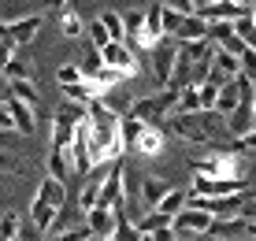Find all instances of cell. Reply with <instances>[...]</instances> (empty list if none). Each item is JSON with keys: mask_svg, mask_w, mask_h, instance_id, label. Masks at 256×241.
<instances>
[{"mask_svg": "<svg viewBox=\"0 0 256 241\" xmlns=\"http://www.w3.org/2000/svg\"><path fill=\"white\" fill-rule=\"evenodd\" d=\"M78 82H86L78 64H64V67L56 70V86H60V89H70V86H78Z\"/></svg>", "mask_w": 256, "mask_h": 241, "instance_id": "obj_26", "label": "cell"}, {"mask_svg": "<svg viewBox=\"0 0 256 241\" xmlns=\"http://www.w3.org/2000/svg\"><path fill=\"white\" fill-rule=\"evenodd\" d=\"M186 204H190V190H171V193L160 200V208H152V212H164L167 219H174V216H182V212H186Z\"/></svg>", "mask_w": 256, "mask_h": 241, "instance_id": "obj_20", "label": "cell"}, {"mask_svg": "<svg viewBox=\"0 0 256 241\" xmlns=\"http://www.w3.org/2000/svg\"><path fill=\"white\" fill-rule=\"evenodd\" d=\"M212 226H216V219H212L208 212L193 208V204H186L182 216H174V234H186V238H208Z\"/></svg>", "mask_w": 256, "mask_h": 241, "instance_id": "obj_9", "label": "cell"}, {"mask_svg": "<svg viewBox=\"0 0 256 241\" xmlns=\"http://www.w3.org/2000/svg\"><path fill=\"white\" fill-rule=\"evenodd\" d=\"M171 226H174V219H167L164 212H145V216L138 219V230L145 238H156L160 230H171Z\"/></svg>", "mask_w": 256, "mask_h": 241, "instance_id": "obj_19", "label": "cell"}, {"mask_svg": "<svg viewBox=\"0 0 256 241\" xmlns=\"http://www.w3.org/2000/svg\"><path fill=\"white\" fill-rule=\"evenodd\" d=\"M234 38L242 41L249 52H256V22H252V15H245V19L234 22Z\"/></svg>", "mask_w": 256, "mask_h": 241, "instance_id": "obj_23", "label": "cell"}, {"mask_svg": "<svg viewBox=\"0 0 256 241\" xmlns=\"http://www.w3.org/2000/svg\"><path fill=\"white\" fill-rule=\"evenodd\" d=\"M96 19H100V26L108 30L112 41H126V22H122V12H112V8H108V12H100Z\"/></svg>", "mask_w": 256, "mask_h": 241, "instance_id": "obj_21", "label": "cell"}, {"mask_svg": "<svg viewBox=\"0 0 256 241\" xmlns=\"http://www.w3.org/2000/svg\"><path fill=\"white\" fill-rule=\"evenodd\" d=\"M245 238L256 241V219H249V226H245Z\"/></svg>", "mask_w": 256, "mask_h": 241, "instance_id": "obj_33", "label": "cell"}, {"mask_svg": "<svg viewBox=\"0 0 256 241\" xmlns=\"http://www.w3.org/2000/svg\"><path fill=\"white\" fill-rule=\"evenodd\" d=\"M190 167H193L197 178H226V182H245V174H249V167L234 152H216V148H208L204 156L190 160Z\"/></svg>", "mask_w": 256, "mask_h": 241, "instance_id": "obj_3", "label": "cell"}, {"mask_svg": "<svg viewBox=\"0 0 256 241\" xmlns=\"http://www.w3.org/2000/svg\"><path fill=\"white\" fill-rule=\"evenodd\" d=\"M30 74H34V64H30V60H22V56H15L12 64H8V70H4L8 82H30Z\"/></svg>", "mask_w": 256, "mask_h": 241, "instance_id": "obj_24", "label": "cell"}, {"mask_svg": "<svg viewBox=\"0 0 256 241\" xmlns=\"http://www.w3.org/2000/svg\"><path fill=\"white\" fill-rule=\"evenodd\" d=\"M45 26V15L41 12H30V15H19V19L8 22V41L15 44V48H26L34 38H38V30Z\"/></svg>", "mask_w": 256, "mask_h": 241, "instance_id": "obj_10", "label": "cell"}, {"mask_svg": "<svg viewBox=\"0 0 256 241\" xmlns=\"http://www.w3.org/2000/svg\"><path fill=\"white\" fill-rule=\"evenodd\" d=\"M48 241H93V234H90V226H74V230H64V234H56V238H48Z\"/></svg>", "mask_w": 256, "mask_h": 241, "instance_id": "obj_28", "label": "cell"}, {"mask_svg": "<svg viewBox=\"0 0 256 241\" xmlns=\"http://www.w3.org/2000/svg\"><path fill=\"white\" fill-rule=\"evenodd\" d=\"M56 15H60V30H64L67 38H82V34H86V22L78 19V12H74L70 4H60Z\"/></svg>", "mask_w": 256, "mask_h": 241, "instance_id": "obj_18", "label": "cell"}, {"mask_svg": "<svg viewBox=\"0 0 256 241\" xmlns=\"http://www.w3.org/2000/svg\"><path fill=\"white\" fill-rule=\"evenodd\" d=\"M238 104H242V78H234V82H226L223 89H219L216 108H212V112H219L226 122H230V115L238 112Z\"/></svg>", "mask_w": 256, "mask_h": 241, "instance_id": "obj_15", "label": "cell"}, {"mask_svg": "<svg viewBox=\"0 0 256 241\" xmlns=\"http://www.w3.org/2000/svg\"><path fill=\"white\" fill-rule=\"evenodd\" d=\"M252 22H256V4H252Z\"/></svg>", "mask_w": 256, "mask_h": 241, "instance_id": "obj_35", "label": "cell"}, {"mask_svg": "<svg viewBox=\"0 0 256 241\" xmlns=\"http://www.w3.org/2000/svg\"><path fill=\"white\" fill-rule=\"evenodd\" d=\"M252 130H256V115H252Z\"/></svg>", "mask_w": 256, "mask_h": 241, "instance_id": "obj_37", "label": "cell"}, {"mask_svg": "<svg viewBox=\"0 0 256 241\" xmlns=\"http://www.w3.org/2000/svg\"><path fill=\"white\" fill-rule=\"evenodd\" d=\"M174 64H178V41L164 38V41L152 48V74H156V86H160V89H171Z\"/></svg>", "mask_w": 256, "mask_h": 241, "instance_id": "obj_7", "label": "cell"}, {"mask_svg": "<svg viewBox=\"0 0 256 241\" xmlns=\"http://www.w3.org/2000/svg\"><path fill=\"white\" fill-rule=\"evenodd\" d=\"M119 134H122V145L134 148V145H138V138L145 134V122H138L134 115H126V119H119Z\"/></svg>", "mask_w": 256, "mask_h": 241, "instance_id": "obj_25", "label": "cell"}, {"mask_svg": "<svg viewBox=\"0 0 256 241\" xmlns=\"http://www.w3.org/2000/svg\"><path fill=\"white\" fill-rule=\"evenodd\" d=\"M174 104H178V93H174V89H160V93H152V96H134L130 115H134L138 122H145V126H156V122H167L174 115Z\"/></svg>", "mask_w": 256, "mask_h": 241, "instance_id": "obj_4", "label": "cell"}, {"mask_svg": "<svg viewBox=\"0 0 256 241\" xmlns=\"http://www.w3.org/2000/svg\"><path fill=\"white\" fill-rule=\"evenodd\" d=\"M45 171H48V178H56V182L67 186V174L74 171V167H70V152H64V148H48Z\"/></svg>", "mask_w": 256, "mask_h": 241, "instance_id": "obj_16", "label": "cell"}, {"mask_svg": "<svg viewBox=\"0 0 256 241\" xmlns=\"http://www.w3.org/2000/svg\"><path fill=\"white\" fill-rule=\"evenodd\" d=\"M164 145H167V138H164V130L160 126H145V134H141V138H138V152L141 156H160L164 152Z\"/></svg>", "mask_w": 256, "mask_h": 241, "instance_id": "obj_17", "label": "cell"}, {"mask_svg": "<svg viewBox=\"0 0 256 241\" xmlns=\"http://www.w3.org/2000/svg\"><path fill=\"white\" fill-rule=\"evenodd\" d=\"M0 130H15V122H12V115H8L4 104H0Z\"/></svg>", "mask_w": 256, "mask_h": 241, "instance_id": "obj_32", "label": "cell"}, {"mask_svg": "<svg viewBox=\"0 0 256 241\" xmlns=\"http://www.w3.org/2000/svg\"><path fill=\"white\" fill-rule=\"evenodd\" d=\"M86 34H90V44H93L96 52H100L104 44H112V38H108V30L100 26V19H90V22H86Z\"/></svg>", "mask_w": 256, "mask_h": 241, "instance_id": "obj_27", "label": "cell"}, {"mask_svg": "<svg viewBox=\"0 0 256 241\" xmlns=\"http://www.w3.org/2000/svg\"><path fill=\"white\" fill-rule=\"evenodd\" d=\"M238 193H249L245 182H226V178H197L193 174L190 197H204V200H219V197H238Z\"/></svg>", "mask_w": 256, "mask_h": 241, "instance_id": "obj_8", "label": "cell"}, {"mask_svg": "<svg viewBox=\"0 0 256 241\" xmlns=\"http://www.w3.org/2000/svg\"><path fill=\"white\" fill-rule=\"evenodd\" d=\"M15 52H19V48H15L12 41H0V74H4V70H8V64L15 60Z\"/></svg>", "mask_w": 256, "mask_h": 241, "instance_id": "obj_31", "label": "cell"}, {"mask_svg": "<svg viewBox=\"0 0 256 241\" xmlns=\"http://www.w3.org/2000/svg\"><path fill=\"white\" fill-rule=\"evenodd\" d=\"M4 100H8V96H4V93H0V104H4Z\"/></svg>", "mask_w": 256, "mask_h": 241, "instance_id": "obj_36", "label": "cell"}, {"mask_svg": "<svg viewBox=\"0 0 256 241\" xmlns=\"http://www.w3.org/2000/svg\"><path fill=\"white\" fill-rule=\"evenodd\" d=\"M174 186L167 182V178H160V174H145L141 178V186H138V193H141V200H145V212H152V208H160V200L171 193Z\"/></svg>", "mask_w": 256, "mask_h": 241, "instance_id": "obj_13", "label": "cell"}, {"mask_svg": "<svg viewBox=\"0 0 256 241\" xmlns=\"http://www.w3.org/2000/svg\"><path fill=\"white\" fill-rule=\"evenodd\" d=\"M4 108H8V115H12V122H15V134H26V138H30V134L38 130V115H34L30 104H22V100H15V96H8Z\"/></svg>", "mask_w": 256, "mask_h": 241, "instance_id": "obj_14", "label": "cell"}, {"mask_svg": "<svg viewBox=\"0 0 256 241\" xmlns=\"http://www.w3.org/2000/svg\"><path fill=\"white\" fill-rule=\"evenodd\" d=\"M242 241H249V238H242Z\"/></svg>", "mask_w": 256, "mask_h": 241, "instance_id": "obj_39", "label": "cell"}, {"mask_svg": "<svg viewBox=\"0 0 256 241\" xmlns=\"http://www.w3.org/2000/svg\"><path fill=\"white\" fill-rule=\"evenodd\" d=\"M164 38H167V34H164V4H152V8L145 12V30H141L138 48H148V52H152Z\"/></svg>", "mask_w": 256, "mask_h": 241, "instance_id": "obj_11", "label": "cell"}, {"mask_svg": "<svg viewBox=\"0 0 256 241\" xmlns=\"http://www.w3.org/2000/svg\"><path fill=\"white\" fill-rule=\"evenodd\" d=\"M100 64L108 70H116V74H122V78H134L141 70V56L130 48L126 41H112V44L100 48Z\"/></svg>", "mask_w": 256, "mask_h": 241, "instance_id": "obj_6", "label": "cell"}, {"mask_svg": "<svg viewBox=\"0 0 256 241\" xmlns=\"http://www.w3.org/2000/svg\"><path fill=\"white\" fill-rule=\"evenodd\" d=\"M64 204H67V186L45 174L41 186H38V193H34V204H30V226L38 230V234H52V222L64 212Z\"/></svg>", "mask_w": 256, "mask_h": 241, "instance_id": "obj_2", "label": "cell"}, {"mask_svg": "<svg viewBox=\"0 0 256 241\" xmlns=\"http://www.w3.org/2000/svg\"><path fill=\"white\" fill-rule=\"evenodd\" d=\"M8 89H12L8 96H15V100H22V104H30V108H38L41 93H38V86H34V82H8Z\"/></svg>", "mask_w": 256, "mask_h": 241, "instance_id": "obj_22", "label": "cell"}, {"mask_svg": "<svg viewBox=\"0 0 256 241\" xmlns=\"http://www.w3.org/2000/svg\"><path fill=\"white\" fill-rule=\"evenodd\" d=\"M178 241H204V238H186V234H178Z\"/></svg>", "mask_w": 256, "mask_h": 241, "instance_id": "obj_34", "label": "cell"}, {"mask_svg": "<svg viewBox=\"0 0 256 241\" xmlns=\"http://www.w3.org/2000/svg\"><path fill=\"white\" fill-rule=\"evenodd\" d=\"M234 152H256V130L242 134V138H234Z\"/></svg>", "mask_w": 256, "mask_h": 241, "instance_id": "obj_29", "label": "cell"}, {"mask_svg": "<svg viewBox=\"0 0 256 241\" xmlns=\"http://www.w3.org/2000/svg\"><path fill=\"white\" fill-rule=\"evenodd\" d=\"M164 130L178 141H190V145H212V141L230 134V122L219 112H197V115H171Z\"/></svg>", "mask_w": 256, "mask_h": 241, "instance_id": "obj_1", "label": "cell"}, {"mask_svg": "<svg viewBox=\"0 0 256 241\" xmlns=\"http://www.w3.org/2000/svg\"><path fill=\"white\" fill-rule=\"evenodd\" d=\"M86 226H90L93 241H108V238H116L119 216H116V212H108V208H93L90 216H86Z\"/></svg>", "mask_w": 256, "mask_h": 241, "instance_id": "obj_12", "label": "cell"}, {"mask_svg": "<svg viewBox=\"0 0 256 241\" xmlns=\"http://www.w3.org/2000/svg\"><path fill=\"white\" fill-rule=\"evenodd\" d=\"M108 241H119V238H108Z\"/></svg>", "mask_w": 256, "mask_h": 241, "instance_id": "obj_38", "label": "cell"}, {"mask_svg": "<svg viewBox=\"0 0 256 241\" xmlns=\"http://www.w3.org/2000/svg\"><path fill=\"white\" fill-rule=\"evenodd\" d=\"M0 171H4V174H19V171H22V167H19V160L8 152V148H0Z\"/></svg>", "mask_w": 256, "mask_h": 241, "instance_id": "obj_30", "label": "cell"}, {"mask_svg": "<svg viewBox=\"0 0 256 241\" xmlns=\"http://www.w3.org/2000/svg\"><path fill=\"white\" fill-rule=\"evenodd\" d=\"M96 208H108L116 216H126V167L116 164L108 174L100 178V204Z\"/></svg>", "mask_w": 256, "mask_h": 241, "instance_id": "obj_5", "label": "cell"}]
</instances>
